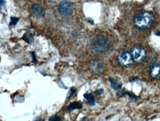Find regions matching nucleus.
<instances>
[{
	"label": "nucleus",
	"instance_id": "nucleus-1",
	"mask_svg": "<svg viewBox=\"0 0 160 121\" xmlns=\"http://www.w3.org/2000/svg\"><path fill=\"white\" fill-rule=\"evenodd\" d=\"M154 21L153 14L148 11L139 13L134 19L135 26L139 29H146L151 27Z\"/></svg>",
	"mask_w": 160,
	"mask_h": 121
},
{
	"label": "nucleus",
	"instance_id": "nucleus-2",
	"mask_svg": "<svg viewBox=\"0 0 160 121\" xmlns=\"http://www.w3.org/2000/svg\"><path fill=\"white\" fill-rule=\"evenodd\" d=\"M111 43L108 38L102 35L96 36L92 42V50L97 53H105L108 51Z\"/></svg>",
	"mask_w": 160,
	"mask_h": 121
},
{
	"label": "nucleus",
	"instance_id": "nucleus-3",
	"mask_svg": "<svg viewBox=\"0 0 160 121\" xmlns=\"http://www.w3.org/2000/svg\"><path fill=\"white\" fill-rule=\"evenodd\" d=\"M118 60L121 66L129 67L132 66L133 63L134 59L132 53L128 51H124L119 55Z\"/></svg>",
	"mask_w": 160,
	"mask_h": 121
},
{
	"label": "nucleus",
	"instance_id": "nucleus-4",
	"mask_svg": "<svg viewBox=\"0 0 160 121\" xmlns=\"http://www.w3.org/2000/svg\"><path fill=\"white\" fill-rule=\"evenodd\" d=\"M132 54L134 60L138 63L143 62L147 56L146 50L140 47L136 46L134 47L132 50Z\"/></svg>",
	"mask_w": 160,
	"mask_h": 121
},
{
	"label": "nucleus",
	"instance_id": "nucleus-5",
	"mask_svg": "<svg viewBox=\"0 0 160 121\" xmlns=\"http://www.w3.org/2000/svg\"><path fill=\"white\" fill-rule=\"evenodd\" d=\"M58 10L61 15L66 16L72 14L73 10V5L71 2L63 1L59 4Z\"/></svg>",
	"mask_w": 160,
	"mask_h": 121
},
{
	"label": "nucleus",
	"instance_id": "nucleus-6",
	"mask_svg": "<svg viewBox=\"0 0 160 121\" xmlns=\"http://www.w3.org/2000/svg\"><path fill=\"white\" fill-rule=\"evenodd\" d=\"M32 16L36 18H42L46 15L45 10L42 5L36 4L32 6L30 9Z\"/></svg>",
	"mask_w": 160,
	"mask_h": 121
},
{
	"label": "nucleus",
	"instance_id": "nucleus-7",
	"mask_svg": "<svg viewBox=\"0 0 160 121\" xmlns=\"http://www.w3.org/2000/svg\"><path fill=\"white\" fill-rule=\"evenodd\" d=\"M91 71L94 74H99L102 72L104 69L103 64L98 61H94L90 67Z\"/></svg>",
	"mask_w": 160,
	"mask_h": 121
},
{
	"label": "nucleus",
	"instance_id": "nucleus-8",
	"mask_svg": "<svg viewBox=\"0 0 160 121\" xmlns=\"http://www.w3.org/2000/svg\"><path fill=\"white\" fill-rule=\"evenodd\" d=\"M150 74L152 78L154 79H160V63L154 64L151 68Z\"/></svg>",
	"mask_w": 160,
	"mask_h": 121
},
{
	"label": "nucleus",
	"instance_id": "nucleus-9",
	"mask_svg": "<svg viewBox=\"0 0 160 121\" xmlns=\"http://www.w3.org/2000/svg\"><path fill=\"white\" fill-rule=\"evenodd\" d=\"M83 106V103L81 101H74L72 102L68 106V109L70 112L72 111L75 110L81 109Z\"/></svg>",
	"mask_w": 160,
	"mask_h": 121
},
{
	"label": "nucleus",
	"instance_id": "nucleus-10",
	"mask_svg": "<svg viewBox=\"0 0 160 121\" xmlns=\"http://www.w3.org/2000/svg\"><path fill=\"white\" fill-rule=\"evenodd\" d=\"M109 80L111 83V86L113 89L117 90V89H120L122 87V83L118 80H116L112 77H110L109 78Z\"/></svg>",
	"mask_w": 160,
	"mask_h": 121
},
{
	"label": "nucleus",
	"instance_id": "nucleus-11",
	"mask_svg": "<svg viewBox=\"0 0 160 121\" xmlns=\"http://www.w3.org/2000/svg\"><path fill=\"white\" fill-rule=\"evenodd\" d=\"M22 39L23 40L27 42L29 44L32 43L34 41V37L33 34L30 31L27 32L25 34L23 35Z\"/></svg>",
	"mask_w": 160,
	"mask_h": 121
},
{
	"label": "nucleus",
	"instance_id": "nucleus-12",
	"mask_svg": "<svg viewBox=\"0 0 160 121\" xmlns=\"http://www.w3.org/2000/svg\"><path fill=\"white\" fill-rule=\"evenodd\" d=\"M84 98L88 100L89 104L90 106H93L95 105V99L94 96L91 93H85L83 95Z\"/></svg>",
	"mask_w": 160,
	"mask_h": 121
},
{
	"label": "nucleus",
	"instance_id": "nucleus-13",
	"mask_svg": "<svg viewBox=\"0 0 160 121\" xmlns=\"http://www.w3.org/2000/svg\"><path fill=\"white\" fill-rule=\"evenodd\" d=\"M77 92V89L76 87H71V89L69 90V92L67 94V98H66V101H68L70 98H71L73 94L76 93Z\"/></svg>",
	"mask_w": 160,
	"mask_h": 121
},
{
	"label": "nucleus",
	"instance_id": "nucleus-14",
	"mask_svg": "<svg viewBox=\"0 0 160 121\" xmlns=\"http://www.w3.org/2000/svg\"><path fill=\"white\" fill-rule=\"evenodd\" d=\"M125 95H128L129 97L131 98V99L132 100V101H134V100H138V98L134 94H133L132 92L125 91Z\"/></svg>",
	"mask_w": 160,
	"mask_h": 121
},
{
	"label": "nucleus",
	"instance_id": "nucleus-15",
	"mask_svg": "<svg viewBox=\"0 0 160 121\" xmlns=\"http://www.w3.org/2000/svg\"><path fill=\"white\" fill-rule=\"evenodd\" d=\"M18 20H19V19L18 18L12 17H11V21H10V26H14V25H16Z\"/></svg>",
	"mask_w": 160,
	"mask_h": 121
},
{
	"label": "nucleus",
	"instance_id": "nucleus-16",
	"mask_svg": "<svg viewBox=\"0 0 160 121\" xmlns=\"http://www.w3.org/2000/svg\"><path fill=\"white\" fill-rule=\"evenodd\" d=\"M61 120V118L59 116L57 115V114H55V115H53L51 116L49 119L48 121H59Z\"/></svg>",
	"mask_w": 160,
	"mask_h": 121
},
{
	"label": "nucleus",
	"instance_id": "nucleus-17",
	"mask_svg": "<svg viewBox=\"0 0 160 121\" xmlns=\"http://www.w3.org/2000/svg\"><path fill=\"white\" fill-rule=\"evenodd\" d=\"M29 53L32 57V62H34V63H37V60L36 59V56H35V52H33V51H31L29 52Z\"/></svg>",
	"mask_w": 160,
	"mask_h": 121
},
{
	"label": "nucleus",
	"instance_id": "nucleus-18",
	"mask_svg": "<svg viewBox=\"0 0 160 121\" xmlns=\"http://www.w3.org/2000/svg\"><path fill=\"white\" fill-rule=\"evenodd\" d=\"M103 89H102V88H100V89L96 90V91L94 92V93L97 95H102V94H103Z\"/></svg>",
	"mask_w": 160,
	"mask_h": 121
},
{
	"label": "nucleus",
	"instance_id": "nucleus-19",
	"mask_svg": "<svg viewBox=\"0 0 160 121\" xmlns=\"http://www.w3.org/2000/svg\"><path fill=\"white\" fill-rule=\"evenodd\" d=\"M6 3V2L4 0H1V6L2 7L5 6Z\"/></svg>",
	"mask_w": 160,
	"mask_h": 121
},
{
	"label": "nucleus",
	"instance_id": "nucleus-20",
	"mask_svg": "<svg viewBox=\"0 0 160 121\" xmlns=\"http://www.w3.org/2000/svg\"><path fill=\"white\" fill-rule=\"evenodd\" d=\"M88 21L90 23L91 25H94V21H93V20L91 18H89L88 19Z\"/></svg>",
	"mask_w": 160,
	"mask_h": 121
},
{
	"label": "nucleus",
	"instance_id": "nucleus-21",
	"mask_svg": "<svg viewBox=\"0 0 160 121\" xmlns=\"http://www.w3.org/2000/svg\"><path fill=\"white\" fill-rule=\"evenodd\" d=\"M88 119L87 117H84V118H82V119H81V121H88Z\"/></svg>",
	"mask_w": 160,
	"mask_h": 121
},
{
	"label": "nucleus",
	"instance_id": "nucleus-22",
	"mask_svg": "<svg viewBox=\"0 0 160 121\" xmlns=\"http://www.w3.org/2000/svg\"><path fill=\"white\" fill-rule=\"evenodd\" d=\"M34 121H41L42 119L40 117H37V119H34Z\"/></svg>",
	"mask_w": 160,
	"mask_h": 121
}]
</instances>
